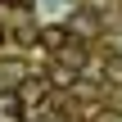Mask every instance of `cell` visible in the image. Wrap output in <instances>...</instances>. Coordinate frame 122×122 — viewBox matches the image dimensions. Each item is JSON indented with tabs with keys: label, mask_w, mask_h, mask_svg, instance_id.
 I'll return each mask as SVG.
<instances>
[{
	"label": "cell",
	"mask_w": 122,
	"mask_h": 122,
	"mask_svg": "<svg viewBox=\"0 0 122 122\" xmlns=\"http://www.w3.org/2000/svg\"><path fill=\"white\" fill-rule=\"evenodd\" d=\"M23 95L18 91H0V122H23Z\"/></svg>",
	"instance_id": "obj_1"
},
{
	"label": "cell",
	"mask_w": 122,
	"mask_h": 122,
	"mask_svg": "<svg viewBox=\"0 0 122 122\" xmlns=\"http://www.w3.org/2000/svg\"><path fill=\"white\" fill-rule=\"evenodd\" d=\"M36 41H41L45 50H54V54H59V50H63V45H68L72 36H68V27H59V23H50V27H41V32H36Z\"/></svg>",
	"instance_id": "obj_2"
},
{
	"label": "cell",
	"mask_w": 122,
	"mask_h": 122,
	"mask_svg": "<svg viewBox=\"0 0 122 122\" xmlns=\"http://www.w3.org/2000/svg\"><path fill=\"white\" fill-rule=\"evenodd\" d=\"M45 91H50V81H45V77H32V72H27V77H23V86H18L23 104H27V100H32V104H41V100H45Z\"/></svg>",
	"instance_id": "obj_3"
},
{
	"label": "cell",
	"mask_w": 122,
	"mask_h": 122,
	"mask_svg": "<svg viewBox=\"0 0 122 122\" xmlns=\"http://www.w3.org/2000/svg\"><path fill=\"white\" fill-rule=\"evenodd\" d=\"M45 81H50V86H77V68H68V63H54Z\"/></svg>",
	"instance_id": "obj_4"
},
{
	"label": "cell",
	"mask_w": 122,
	"mask_h": 122,
	"mask_svg": "<svg viewBox=\"0 0 122 122\" xmlns=\"http://www.w3.org/2000/svg\"><path fill=\"white\" fill-rule=\"evenodd\" d=\"M0 5H9V9H27L32 0H0Z\"/></svg>",
	"instance_id": "obj_5"
},
{
	"label": "cell",
	"mask_w": 122,
	"mask_h": 122,
	"mask_svg": "<svg viewBox=\"0 0 122 122\" xmlns=\"http://www.w3.org/2000/svg\"><path fill=\"white\" fill-rule=\"evenodd\" d=\"M0 45H5V27H0Z\"/></svg>",
	"instance_id": "obj_6"
}]
</instances>
